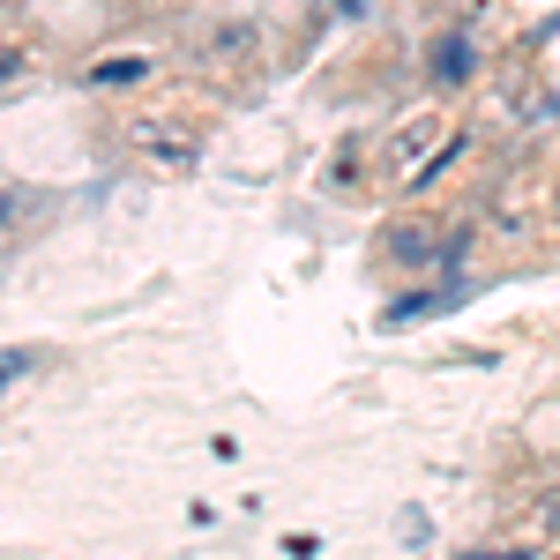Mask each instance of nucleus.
Returning <instances> with one entry per match:
<instances>
[{"label":"nucleus","instance_id":"1","mask_svg":"<svg viewBox=\"0 0 560 560\" xmlns=\"http://www.w3.org/2000/svg\"><path fill=\"white\" fill-rule=\"evenodd\" d=\"M456 142H464V135H441L433 113H411V120L382 142V179L388 187H427V179H441V165L456 158Z\"/></svg>","mask_w":560,"mask_h":560},{"label":"nucleus","instance_id":"2","mask_svg":"<svg viewBox=\"0 0 560 560\" xmlns=\"http://www.w3.org/2000/svg\"><path fill=\"white\" fill-rule=\"evenodd\" d=\"M135 150H142V158H158V165H173V173L202 158V142H195L187 120H135Z\"/></svg>","mask_w":560,"mask_h":560},{"label":"nucleus","instance_id":"3","mask_svg":"<svg viewBox=\"0 0 560 560\" xmlns=\"http://www.w3.org/2000/svg\"><path fill=\"white\" fill-rule=\"evenodd\" d=\"M382 255L396 261V269H411V261H427V255H441V224H427V217H404V224H388Z\"/></svg>","mask_w":560,"mask_h":560},{"label":"nucleus","instance_id":"4","mask_svg":"<svg viewBox=\"0 0 560 560\" xmlns=\"http://www.w3.org/2000/svg\"><path fill=\"white\" fill-rule=\"evenodd\" d=\"M471 68H478V60H471V38H456V31H448V38L427 45V75H433V83L456 90V83H471Z\"/></svg>","mask_w":560,"mask_h":560},{"label":"nucleus","instance_id":"5","mask_svg":"<svg viewBox=\"0 0 560 560\" xmlns=\"http://www.w3.org/2000/svg\"><path fill=\"white\" fill-rule=\"evenodd\" d=\"M456 306V284H441V292H411L404 306H388L382 314V329H404V322H419V314H448Z\"/></svg>","mask_w":560,"mask_h":560},{"label":"nucleus","instance_id":"6","mask_svg":"<svg viewBox=\"0 0 560 560\" xmlns=\"http://www.w3.org/2000/svg\"><path fill=\"white\" fill-rule=\"evenodd\" d=\"M142 75H150V60H142V52H113V60H97V68H90V83H97V90L142 83Z\"/></svg>","mask_w":560,"mask_h":560},{"label":"nucleus","instance_id":"7","mask_svg":"<svg viewBox=\"0 0 560 560\" xmlns=\"http://www.w3.org/2000/svg\"><path fill=\"white\" fill-rule=\"evenodd\" d=\"M247 52H255V31H247V23H224V31L210 38V60H224V68L247 60Z\"/></svg>","mask_w":560,"mask_h":560},{"label":"nucleus","instance_id":"8","mask_svg":"<svg viewBox=\"0 0 560 560\" xmlns=\"http://www.w3.org/2000/svg\"><path fill=\"white\" fill-rule=\"evenodd\" d=\"M31 366H38V351H0V388H8V382H23Z\"/></svg>","mask_w":560,"mask_h":560},{"label":"nucleus","instance_id":"9","mask_svg":"<svg viewBox=\"0 0 560 560\" xmlns=\"http://www.w3.org/2000/svg\"><path fill=\"white\" fill-rule=\"evenodd\" d=\"M15 75H23V52H15V45H0V83H15Z\"/></svg>","mask_w":560,"mask_h":560},{"label":"nucleus","instance_id":"10","mask_svg":"<svg viewBox=\"0 0 560 560\" xmlns=\"http://www.w3.org/2000/svg\"><path fill=\"white\" fill-rule=\"evenodd\" d=\"M15 210H23V202H15V195H0V224H8V217H15Z\"/></svg>","mask_w":560,"mask_h":560},{"label":"nucleus","instance_id":"11","mask_svg":"<svg viewBox=\"0 0 560 560\" xmlns=\"http://www.w3.org/2000/svg\"><path fill=\"white\" fill-rule=\"evenodd\" d=\"M359 8H366V0H337V15H359Z\"/></svg>","mask_w":560,"mask_h":560}]
</instances>
